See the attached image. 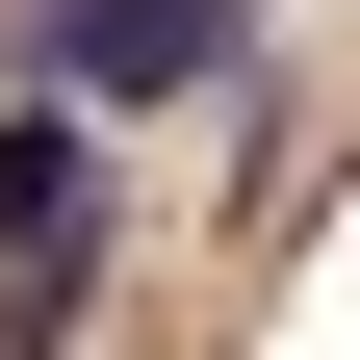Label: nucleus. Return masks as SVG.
I'll return each mask as SVG.
<instances>
[{"label": "nucleus", "mask_w": 360, "mask_h": 360, "mask_svg": "<svg viewBox=\"0 0 360 360\" xmlns=\"http://www.w3.org/2000/svg\"><path fill=\"white\" fill-rule=\"evenodd\" d=\"M0 52H26V103H206L257 0H0Z\"/></svg>", "instance_id": "nucleus-1"}]
</instances>
